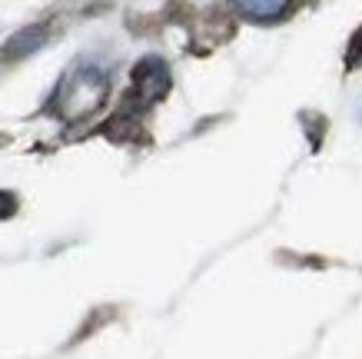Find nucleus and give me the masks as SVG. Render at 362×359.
<instances>
[{"label": "nucleus", "instance_id": "obj_2", "mask_svg": "<svg viewBox=\"0 0 362 359\" xmlns=\"http://www.w3.org/2000/svg\"><path fill=\"white\" fill-rule=\"evenodd\" d=\"M346 67H362V27L356 33H352V40H349V54H346Z\"/></svg>", "mask_w": 362, "mask_h": 359}, {"label": "nucleus", "instance_id": "obj_1", "mask_svg": "<svg viewBox=\"0 0 362 359\" xmlns=\"http://www.w3.org/2000/svg\"><path fill=\"white\" fill-rule=\"evenodd\" d=\"M240 11L246 13V17H256V21H276V17H283V13L293 11V4H240Z\"/></svg>", "mask_w": 362, "mask_h": 359}]
</instances>
